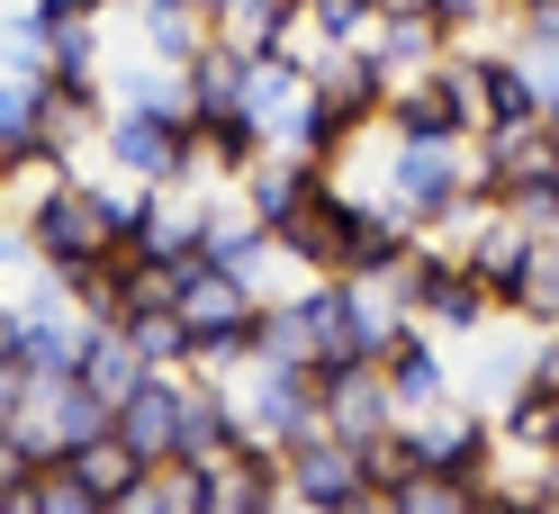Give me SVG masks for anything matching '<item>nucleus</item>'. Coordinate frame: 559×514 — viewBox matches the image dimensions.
Segmentation results:
<instances>
[{"mask_svg": "<svg viewBox=\"0 0 559 514\" xmlns=\"http://www.w3.org/2000/svg\"><path fill=\"white\" fill-rule=\"evenodd\" d=\"M19 244H27V262L37 271H82V262H99V253H127V235H118V217H109V190L99 181H73V171H55V181H37L27 190V208H19Z\"/></svg>", "mask_w": 559, "mask_h": 514, "instance_id": "1", "label": "nucleus"}, {"mask_svg": "<svg viewBox=\"0 0 559 514\" xmlns=\"http://www.w3.org/2000/svg\"><path fill=\"white\" fill-rule=\"evenodd\" d=\"M379 208L406 217L415 235H442L478 208L469 190V135L461 145H433V135H389V163H379Z\"/></svg>", "mask_w": 559, "mask_h": 514, "instance_id": "2", "label": "nucleus"}, {"mask_svg": "<svg viewBox=\"0 0 559 514\" xmlns=\"http://www.w3.org/2000/svg\"><path fill=\"white\" fill-rule=\"evenodd\" d=\"M171 307H181L190 325V370H243L253 361V316H262V289L243 280V271L226 262H181V289H171Z\"/></svg>", "mask_w": 559, "mask_h": 514, "instance_id": "3", "label": "nucleus"}, {"mask_svg": "<svg viewBox=\"0 0 559 514\" xmlns=\"http://www.w3.org/2000/svg\"><path fill=\"white\" fill-rule=\"evenodd\" d=\"M389 289H397V307L415 325H433V334H478L487 325V307H497V289H478L469 271H461V253H433L425 235H415V253L389 271ZM506 316V307H497Z\"/></svg>", "mask_w": 559, "mask_h": 514, "instance_id": "4", "label": "nucleus"}, {"mask_svg": "<svg viewBox=\"0 0 559 514\" xmlns=\"http://www.w3.org/2000/svg\"><path fill=\"white\" fill-rule=\"evenodd\" d=\"M235 425L262 442V452H280V442H298V433H317V370H298V361H243L235 370Z\"/></svg>", "mask_w": 559, "mask_h": 514, "instance_id": "5", "label": "nucleus"}, {"mask_svg": "<svg viewBox=\"0 0 559 514\" xmlns=\"http://www.w3.org/2000/svg\"><path fill=\"white\" fill-rule=\"evenodd\" d=\"M317 325H325V361H379L415 316L389 280H317Z\"/></svg>", "mask_w": 559, "mask_h": 514, "instance_id": "6", "label": "nucleus"}, {"mask_svg": "<svg viewBox=\"0 0 559 514\" xmlns=\"http://www.w3.org/2000/svg\"><path fill=\"white\" fill-rule=\"evenodd\" d=\"M361 217H370V199H353L343 181H325L289 226H271V235H280V253H289L307 280H343V271H353V235H361Z\"/></svg>", "mask_w": 559, "mask_h": 514, "instance_id": "7", "label": "nucleus"}, {"mask_svg": "<svg viewBox=\"0 0 559 514\" xmlns=\"http://www.w3.org/2000/svg\"><path fill=\"white\" fill-rule=\"evenodd\" d=\"M280 488H289L298 514H343L370 478H361V442H343V433H298V442H280Z\"/></svg>", "mask_w": 559, "mask_h": 514, "instance_id": "8", "label": "nucleus"}, {"mask_svg": "<svg viewBox=\"0 0 559 514\" xmlns=\"http://www.w3.org/2000/svg\"><path fill=\"white\" fill-rule=\"evenodd\" d=\"M379 127H389V135H433V145H461V135H478V127H469L461 55H442V63H425V73L389 82V109H379Z\"/></svg>", "mask_w": 559, "mask_h": 514, "instance_id": "9", "label": "nucleus"}, {"mask_svg": "<svg viewBox=\"0 0 559 514\" xmlns=\"http://www.w3.org/2000/svg\"><path fill=\"white\" fill-rule=\"evenodd\" d=\"M181 135H190V118H163V109H109V127H99V154H109L118 181L163 190V181H181Z\"/></svg>", "mask_w": 559, "mask_h": 514, "instance_id": "10", "label": "nucleus"}, {"mask_svg": "<svg viewBox=\"0 0 559 514\" xmlns=\"http://www.w3.org/2000/svg\"><path fill=\"white\" fill-rule=\"evenodd\" d=\"M415 452H425V469L442 478H469V488H487V469H497V416H478V406H425V416H406Z\"/></svg>", "mask_w": 559, "mask_h": 514, "instance_id": "11", "label": "nucleus"}, {"mask_svg": "<svg viewBox=\"0 0 559 514\" xmlns=\"http://www.w3.org/2000/svg\"><path fill=\"white\" fill-rule=\"evenodd\" d=\"M334 181V171H325V154H298V145H262L253 163H243L235 171V199H243V208H253L262 226H289L298 208H307V199H317Z\"/></svg>", "mask_w": 559, "mask_h": 514, "instance_id": "12", "label": "nucleus"}, {"mask_svg": "<svg viewBox=\"0 0 559 514\" xmlns=\"http://www.w3.org/2000/svg\"><path fill=\"white\" fill-rule=\"evenodd\" d=\"M317 416L343 442H370V433L397 425V397L379 380V361H317Z\"/></svg>", "mask_w": 559, "mask_h": 514, "instance_id": "13", "label": "nucleus"}, {"mask_svg": "<svg viewBox=\"0 0 559 514\" xmlns=\"http://www.w3.org/2000/svg\"><path fill=\"white\" fill-rule=\"evenodd\" d=\"M243 433L235 425V389L217 380V370H181V452L171 461H190V469H217L226 452H243Z\"/></svg>", "mask_w": 559, "mask_h": 514, "instance_id": "14", "label": "nucleus"}, {"mask_svg": "<svg viewBox=\"0 0 559 514\" xmlns=\"http://www.w3.org/2000/svg\"><path fill=\"white\" fill-rule=\"evenodd\" d=\"M63 154L46 145V109H37V73H10L0 82V181H55Z\"/></svg>", "mask_w": 559, "mask_h": 514, "instance_id": "15", "label": "nucleus"}, {"mask_svg": "<svg viewBox=\"0 0 559 514\" xmlns=\"http://www.w3.org/2000/svg\"><path fill=\"white\" fill-rule=\"evenodd\" d=\"M118 442H127V452L135 461H171V452H181V370H145V380H135L127 397H118Z\"/></svg>", "mask_w": 559, "mask_h": 514, "instance_id": "16", "label": "nucleus"}, {"mask_svg": "<svg viewBox=\"0 0 559 514\" xmlns=\"http://www.w3.org/2000/svg\"><path fill=\"white\" fill-rule=\"evenodd\" d=\"M243 118H253L271 145H289L298 118H307V55L298 46H280V55H253L243 63V99H235Z\"/></svg>", "mask_w": 559, "mask_h": 514, "instance_id": "17", "label": "nucleus"}, {"mask_svg": "<svg viewBox=\"0 0 559 514\" xmlns=\"http://www.w3.org/2000/svg\"><path fill=\"white\" fill-rule=\"evenodd\" d=\"M533 235H542V226H523L514 208H469V217H461V244H451V253H461V271H469L478 289H497V307H506L523 253H533Z\"/></svg>", "mask_w": 559, "mask_h": 514, "instance_id": "18", "label": "nucleus"}, {"mask_svg": "<svg viewBox=\"0 0 559 514\" xmlns=\"http://www.w3.org/2000/svg\"><path fill=\"white\" fill-rule=\"evenodd\" d=\"M379 380H389L397 397V416H425V406L451 397V361H442V334L433 325H406L389 352H379Z\"/></svg>", "mask_w": 559, "mask_h": 514, "instance_id": "19", "label": "nucleus"}, {"mask_svg": "<svg viewBox=\"0 0 559 514\" xmlns=\"http://www.w3.org/2000/svg\"><path fill=\"white\" fill-rule=\"evenodd\" d=\"M199 10H207V37L235 46L243 63H253V55H280V46L298 37V0H199Z\"/></svg>", "mask_w": 559, "mask_h": 514, "instance_id": "20", "label": "nucleus"}, {"mask_svg": "<svg viewBox=\"0 0 559 514\" xmlns=\"http://www.w3.org/2000/svg\"><path fill=\"white\" fill-rule=\"evenodd\" d=\"M253 361H298V370H317L325 361V325H317V280H307L298 298H262V316H253Z\"/></svg>", "mask_w": 559, "mask_h": 514, "instance_id": "21", "label": "nucleus"}, {"mask_svg": "<svg viewBox=\"0 0 559 514\" xmlns=\"http://www.w3.org/2000/svg\"><path fill=\"white\" fill-rule=\"evenodd\" d=\"M361 46H370V63H379L389 82H406V73H425V63L451 55V46H442V27H433V10H379Z\"/></svg>", "mask_w": 559, "mask_h": 514, "instance_id": "22", "label": "nucleus"}, {"mask_svg": "<svg viewBox=\"0 0 559 514\" xmlns=\"http://www.w3.org/2000/svg\"><path fill=\"white\" fill-rule=\"evenodd\" d=\"M280 253V235L253 217V208H243V199H235V208H207V226H199V262H226V271H243V280H253L262 289V262Z\"/></svg>", "mask_w": 559, "mask_h": 514, "instance_id": "23", "label": "nucleus"}, {"mask_svg": "<svg viewBox=\"0 0 559 514\" xmlns=\"http://www.w3.org/2000/svg\"><path fill=\"white\" fill-rule=\"evenodd\" d=\"M145 352H135V334L127 325H82V361H73V380L91 389V397H109V416H118V397L145 380Z\"/></svg>", "mask_w": 559, "mask_h": 514, "instance_id": "24", "label": "nucleus"}, {"mask_svg": "<svg viewBox=\"0 0 559 514\" xmlns=\"http://www.w3.org/2000/svg\"><path fill=\"white\" fill-rule=\"evenodd\" d=\"M506 316H514V325H533V334L559 325V226L533 235V253H523L514 289H506Z\"/></svg>", "mask_w": 559, "mask_h": 514, "instance_id": "25", "label": "nucleus"}, {"mask_svg": "<svg viewBox=\"0 0 559 514\" xmlns=\"http://www.w3.org/2000/svg\"><path fill=\"white\" fill-rule=\"evenodd\" d=\"M181 99H190V118H217V109H235V99H243V55L207 37V46L181 63Z\"/></svg>", "mask_w": 559, "mask_h": 514, "instance_id": "26", "label": "nucleus"}, {"mask_svg": "<svg viewBox=\"0 0 559 514\" xmlns=\"http://www.w3.org/2000/svg\"><path fill=\"white\" fill-rule=\"evenodd\" d=\"M379 19V0H298V55H325V46H361Z\"/></svg>", "mask_w": 559, "mask_h": 514, "instance_id": "27", "label": "nucleus"}, {"mask_svg": "<svg viewBox=\"0 0 559 514\" xmlns=\"http://www.w3.org/2000/svg\"><path fill=\"white\" fill-rule=\"evenodd\" d=\"M63 469H73L99 505H109V497L127 488V478H145V461H135L127 442H118V425H109V433H91V442H73V452H63Z\"/></svg>", "mask_w": 559, "mask_h": 514, "instance_id": "28", "label": "nucleus"}, {"mask_svg": "<svg viewBox=\"0 0 559 514\" xmlns=\"http://www.w3.org/2000/svg\"><path fill=\"white\" fill-rule=\"evenodd\" d=\"M361 478H370V488H406V478H425V452H415V433H406V416L389 425V433H370L361 442Z\"/></svg>", "mask_w": 559, "mask_h": 514, "instance_id": "29", "label": "nucleus"}, {"mask_svg": "<svg viewBox=\"0 0 559 514\" xmlns=\"http://www.w3.org/2000/svg\"><path fill=\"white\" fill-rule=\"evenodd\" d=\"M135 334V352H145L154 370H190V325H181V307H145V316H127Z\"/></svg>", "mask_w": 559, "mask_h": 514, "instance_id": "30", "label": "nucleus"}, {"mask_svg": "<svg viewBox=\"0 0 559 514\" xmlns=\"http://www.w3.org/2000/svg\"><path fill=\"white\" fill-rule=\"evenodd\" d=\"M27 514H99V497H91L63 461H46L37 478H27Z\"/></svg>", "mask_w": 559, "mask_h": 514, "instance_id": "31", "label": "nucleus"}, {"mask_svg": "<svg viewBox=\"0 0 559 514\" xmlns=\"http://www.w3.org/2000/svg\"><path fill=\"white\" fill-rule=\"evenodd\" d=\"M469 505H478V488L469 478H442V469H425V478L397 488V514H469Z\"/></svg>", "mask_w": 559, "mask_h": 514, "instance_id": "32", "label": "nucleus"}, {"mask_svg": "<svg viewBox=\"0 0 559 514\" xmlns=\"http://www.w3.org/2000/svg\"><path fill=\"white\" fill-rule=\"evenodd\" d=\"M27 478H37V452L19 433H0V514H27Z\"/></svg>", "mask_w": 559, "mask_h": 514, "instance_id": "33", "label": "nucleus"}, {"mask_svg": "<svg viewBox=\"0 0 559 514\" xmlns=\"http://www.w3.org/2000/svg\"><path fill=\"white\" fill-rule=\"evenodd\" d=\"M27 397H37V380H27V361L19 352H0V433H10L27 416Z\"/></svg>", "mask_w": 559, "mask_h": 514, "instance_id": "34", "label": "nucleus"}, {"mask_svg": "<svg viewBox=\"0 0 559 514\" xmlns=\"http://www.w3.org/2000/svg\"><path fill=\"white\" fill-rule=\"evenodd\" d=\"M99 514H171V497H163V469H145V478H127V488L99 505Z\"/></svg>", "mask_w": 559, "mask_h": 514, "instance_id": "35", "label": "nucleus"}, {"mask_svg": "<svg viewBox=\"0 0 559 514\" xmlns=\"http://www.w3.org/2000/svg\"><path fill=\"white\" fill-rule=\"evenodd\" d=\"M469 514H533V497H514V488H478Z\"/></svg>", "mask_w": 559, "mask_h": 514, "instance_id": "36", "label": "nucleus"}, {"mask_svg": "<svg viewBox=\"0 0 559 514\" xmlns=\"http://www.w3.org/2000/svg\"><path fill=\"white\" fill-rule=\"evenodd\" d=\"M19 325H27V307H19L10 289H0V352H19Z\"/></svg>", "mask_w": 559, "mask_h": 514, "instance_id": "37", "label": "nucleus"}, {"mask_svg": "<svg viewBox=\"0 0 559 514\" xmlns=\"http://www.w3.org/2000/svg\"><path fill=\"white\" fill-rule=\"evenodd\" d=\"M19 262H27V244H19V217H0V280H10Z\"/></svg>", "mask_w": 559, "mask_h": 514, "instance_id": "38", "label": "nucleus"}, {"mask_svg": "<svg viewBox=\"0 0 559 514\" xmlns=\"http://www.w3.org/2000/svg\"><path fill=\"white\" fill-rule=\"evenodd\" d=\"M46 10H82V19H109L118 0H46Z\"/></svg>", "mask_w": 559, "mask_h": 514, "instance_id": "39", "label": "nucleus"}, {"mask_svg": "<svg viewBox=\"0 0 559 514\" xmlns=\"http://www.w3.org/2000/svg\"><path fill=\"white\" fill-rule=\"evenodd\" d=\"M533 514H559V478H550V488H542V497H533Z\"/></svg>", "mask_w": 559, "mask_h": 514, "instance_id": "40", "label": "nucleus"}, {"mask_svg": "<svg viewBox=\"0 0 559 514\" xmlns=\"http://www.w3.org/2000/svg\"><path fill=\"white\" fill-rule=\"evenodd\" d=\"M550 181H559V145H550Z\"/></svg>", "mask_w": 559, "mask_h": 514, "instance_id": "41", "label": "nucleus"}, {"mask_svg": "<svg viewBox=\"0 0 559 514\" xmlns=\"http://www.w3.org/2000/svg\"><path fill=\"white\" fill-rule=\"evenodd\" d=\"M550 469H559V452H550Z\"/></svg>", "mask_w": 559, "mask_h": 514, "instance_id": "42", "label": "nucleus"}]
</instances>
